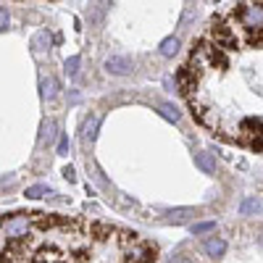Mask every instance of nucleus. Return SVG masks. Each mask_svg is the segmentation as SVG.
<instances>
[{"label":"nucleus","mask_w":263,"mask_h":263,"mask_svg":"<svg viewBox=\"0 0 263 263\" xmlns=\"http://www.w3.org/2000/svg\"><path fill=\"white\" fill-rule=\"evenodd\" d=\"M32 221H34V213H13V216L3 218L0 229H3L8 237H24L29 232Z\"/></svg>","instance_id":"f257e3e1"},{"label":"nucleus","mask_w":263,"mask_h":263,"mask_svg":"<svg viewBox=\"0 0 263 263\" xmlns=\"http://www.w3.org/2000/svg\"><path fill=\"white\" fill-rule=\"evenodd\" d=\"M239 24L248 32H260L263 29V6L260 3H250L239 11Z\"/></svg>","instance_id":"f03ea898"},{"label":"nucleus","mask_w":263,"mask_h":263,"mask_svg":"<svg viewBox=\"0 0 263 263\" xmlns=\"http://www.w3.org/2000/svg\"><path fill=\"white\" fill-rule=\"evenodd\" d=\"M103 69L111 77H129L132 71H135V61H132L129 55H108Z\"/></svg>","instance_id":"7ed1b4c3"},{"label":"nucleus","mask_w":263,"mask_h":263,"mask_svg":"<svg viewBox=\"0 0 263 263\" xmlns=\"http://www.w3.org/2000/svg\"><path fill=\"white\" fill-rule=\"evenodd\" d=\"M105 13H108V0H92L90 8H87V24H90V27H100Z\"/></svg>","instance_id":"20e7f679"},{"label":"nucleus","mask_w":263,"mask_h":263,"mask_svg":"<svg viewBox=\"0 0 263 263\" xmlns=\"http://www.w3.org/2000/svg\"><path fill=\"white\" fill-rule=\"evenodd\" d=\"M197 216V208H171L166 213V221L168 224H187Z\"/></svg>","instance_id":"39448f33"},{"label":"nucleus","mask_w":263,"mask_h":263,"mask_svg":"<svg viewBox=\"0 0 263 263\" xmlns=\"http://www.w3.org/2000/svg\"><path fill=\"white\" fill-rule=\"evenodd\" d=\"M50 45H53V34H50L48 29H40V32L32 37V50H34L37 55L48 53V50H50Z\"/></svg>","instance_id":"423d86ee"},{"label":"nucleus","mask_w":263,"mask_h":263,"mask_svg":"<svg viewBox=\"0 0 263 263\" xmlns=\"http://www.w3.org/2000/svg\"><path fill=\"white\" fill-rule=\"evenodd\" d=\"M203 250H205V255L208 258H221L224 253H227V242H224V237H208L205 239V245H203Z\"/></svg>","instance_id":"0eeeda50"},{"label":"nucleus","mask_w":263,"mask_h":263,"mask_svg":"<svg viewBox=\"0 0 263 263\" xmlns=\"http://www.w3.org/2000/svg\"><path fill=\"white\" fill-rule=\"evenodd\" d=\"M158 114H161L166 121H171V124H179V121H182V111H179L174 103H166V100L158 103Z\"/></svg>","instance_id":"6e6552de"},{"label":"nucleus","mask_w":263,"mask_h":263,"mask_svg":"<svg viewBox=\"0 0 263 263\" xmlns=\"http://www.w3.org/2000/svg\"><path fill=\"white\" fill-rule=\"evenodd\" d=\"M98 126H100V116L90 114V116L84 119V126H82V137H84L87 142H92V140L98 137Z\"/></svg>","instance_id":"1a4fd4ad"},{"label":"nucleus","mask_w":263,"mask_h":263,"mask_svg":"<svg viewBox=\"0 0 263 263\" xmlns=\"http://www.w3.org/2000/svg\"><path fill=\"white\" fill-rule=\"evenodd\" d=\"M195 166L203 174H216V158L211 153H195Z\"/></svg>","instance_id":"9d476101"},{"label":"nucleus","mask_w":263,"mask_h":263,"mask_svg":"<svg viewBox=\"0 0 263 263\" xmlns=\"http://www.w3.org/2000/svg\"><path fill=\"white\" fill-rule=\"evenodd\" d=\"M179 48H182V40H179V37H166V40L161 42L158 53H161L163 58H174V55L179 53Z\"/></svg>","instance_id":"9b49d317"},{"label":"nucleus","mask_w":263,"mask_h":263,"mask_svg":"<svg viewBox=\"0 0 263 263\" xmlns=\"http://www.w3.org/2000/svg\"><path fill=\"white\" fill-rule=\"evenodd\" d=\"M263 211V203L258 197H245L242 203H239V216H258Z\"/></svg>","instance_id":"f8f14e48"},{"label":"nucleus","mask_w":263,"mask_h":263,"mask_svg":"<svg viewBox=\"0 0 263 263\" xmlns=\"http://www.w3.org/2000/svg\"><path fill=\"white\" fill-rule=\"evenodd\" d=\"M55 135H58V124H55L53 119H48L45 124H42V132H40V142H42V145H45V142L50 145V142L55 140Z\"/></svg>","instance_id":"ddd939ff"},{"label":"nucleus","mask_w":263,"mask_h":263,"mask_svg":"<svg viewBox=\"0 0 263 263\" xmlns=\"http://www.w3.org/2000/svg\"><path fill=\"white\" fill-rule=\"evenodd\" d=\"M29 200H40V197H50V195H55L48 184H32V187H27V192H24Z\"/></svg>","instance_id":"4468645a"},{"label":"nucleus","mask_w":263,"mask_h":263,"mask_svg":"<svg viewBox=\"0 0 263 263\" xmlns=\"http://www.w3.org/2000/svg\"><path fill=\"white\" fill-rule=\"evenodd\" d=\"M42 98H45V100H55L58 98V79L55 77L42 79Z\"/></svg>","instance_id":"2eb2a0df"},{"label":"nucleus","mask_w":263,"mask_h":263,"mask_svg":"<svg viewBox=\"0 0 263 263\" xmlns=\"http://www.w3.org/2000/svg\"><path fill=\"white\" fill-rule=\"evenodd\" d=\"M34 263H63V258H61V253H55V250H40V253L34 255Z\"/></svg>","instance_id":"dca6fc26"},{"label":"nucleus","mask_w":263,"mask_h":263,"mask_svg":"<svg viewBox=\"0 0 263 263\" xmlns=\"http://www.w3.org/2000/svg\"><path fill=\"white\" fill-rule=\"evenodd\" d=\"M79 66H82V58H79V55H71V58H66V63H63V71L74 79V77L79 74Z\"/></svg>","instance_id":"f3484780"},{"label":"nucleus","mask_w":263,"mask_h":263,"mask_svg":"<svg viewBox=\"0 0 263 263\" xmlns=\"http://www.w3.org/2000/svg\"><path fill=\"white\" fill-rule=\"evenodd\" d=\"M216 232V224L213 221H203V224H192V234H211Z\"/></svg>","instance_id":"a211bd4d"},{"label":"nucleus","mask_w":263,"mask_h":263,"mask_svg":"<svg viewBox=\"0 0 263 263\" xmlns=\"http://www.w3.org/2000/svg\"><path fill=\"white\" fill-rule=\"evenodd\" d=\"M168 263H195V258L192 255H187V253H177V255H171V260Z\"/></svg>","instance_id":"6ab92c4d"},{"label":"nucleus","mask_w":263,"mask_h":263,"mask_svg":"<svg viewBox=\"0 0 263 263\" xmlns=\"http://www.w3.org/2000/svg\"><path fill=\"white\" fill-rule=\"evenodd\" d=\"M58 153H61V156H66V153H69V137H66V135L58 140Z\"/></svg>","instance_id":"aec40b11"},{"label":"nucleus","mask_w":263,"mask_h":263,"mask_svg":"<svg viewBox=\"0 0 263 263\" xmlns=\"http://www.w3.org/2000/svg\"><path fill=\"white\" fill-rule=\"evenodd\" d=\"M8 21H11V16H8V11H6V8H0V32H3V29L8 27Z\"/></svg>","instance_id":"412c9836"},{"label":"nucleus","mask_w":263,"mask_h":263,"mask_svg":"<svg viewBox=\"0 0 263 263\" xmlns=\"http://www.w3.org/2000/svg\"><path fill=\"white\" fill-rule=\"evenodd\" d=\"M63 177L69 179V182H74V179H77V177H74V168H71V166H66V168H63Z\"/></svg>","instance_id":"4be33fe9"}]
</instances>
